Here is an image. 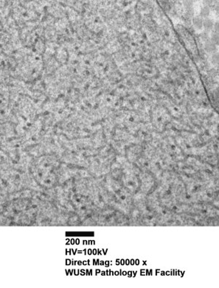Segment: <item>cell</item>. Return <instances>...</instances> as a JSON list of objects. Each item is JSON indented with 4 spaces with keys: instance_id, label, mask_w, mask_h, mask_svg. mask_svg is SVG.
I'll use <instances>...</instances> for the list:
<instances>
[{
    "instance_id": "obj_1",
    "label": "cell",
    "mask_w": 219,
    "mask_h": 288,
    "mask_svg": "<svg viewBox=\"0 0 219 288\" xmlns=\"http://www.w3.org/2000/svg\"><path fill=\"white\" fill-rule=\"evenodd\" d=\"M204 50L206 51L207 53L212 54L217 52V45L212 43L211 41H207L206 43L204 44Z\"/></svg>"
},
{
    "instance_id": "obj_2",
    "label": "cell",
    "mask_w": 219,
    "mask_h": 288,
    "mask_svg": "<svg viewBox=\"0 0 219 288\" xmlns=\"http://www.w3.org/2000/svg\"><path fill=\"white\" fill-rule=\"evenodd\" d=\"M193 25L195 29L201 30L203 28V19L200 16H195L193 18Z\"/></svg>"
},
{
    "instance_id": "obj_3",
    "label": "cell",
    "mask_w": 219,
    "mask_h": 288,
    "mask_svg": "<svg viewBox=\"0 0 219 288\" xmlns=\"http://www.w3.org/2000/svg\"><path fill=\"white\" fill-rule=\"evenodd\" d=\"M213 25H214V22L212 19H209V18H205V19H203V28H204L205 30L207 31L212 30Z\"/></svg>"
},
{
    "instance_id": "obj_4",
    "label": "cell",
    "mask_w": 219,
    "mask_h": 288,
    "mask_svg": "<svg viewBox=\"0 0 219 288\" xmlns=\"http://www.w3.org/2000/svg\"><path fill=\"white\" fill-rule=\"evenodd\" d=\"M210 13V9L209 6H204L202 8L200 12V17L202 19H205V18H208Z\"/></svg>"
},
{
    "instance_id": "obj_5",
    "label": "cell",
    "mask_w": 219,
    "mask_h": 288,
    "mask_svg": "<svg viewBox=\"0 0 219 288\" xmlns=\"http://www.w3.org/2000/svg\"><path fill=\"white\" fill-rule=\"evenodd\" d=\"M193 2H194V1H193V0H183L184 7H185L186 10H188V9L193 8Z\"/></svg>"
},
{
    "instance_id": "obj_6",
    "label": "cell",
    "mask_w": 219,
    "mask_h": 288,
    "mask_svg": "<svg viewBox=\"0 0 219 288\" xmlns=\"http://www.w3.org/2000/svg\"><path fill=\"white\" fill-rule=\"evenodd\" d=\"M210 41H212V43L215 44V45H218V41H219L218 33H215V32L212 33V35H211L210 40Z\"/></svg>"
},
{
    "instance_id": "obj_7",
    "label": "cell",
    "mask_w": 219,
    "mask_h": 288,
    "mask_svg": "<svg viewBox=\"0 0 219 288\" xmlns=\"http://www.w3.org/2000/svg\"><path fill=\"white\" fill-rule=\"evenodd\" d=\"M211 63L214 66H217L218 64V54L217 52L212 54V56H211Z\"/></svg>"
},
{
    "instance_id": "obj_8",
    "label": "cell",
    "mask_w": 219,
    "mask_h": 288,
    "mask_svg": "<svg viewBox=\"0 0 219 288\" xmlns=\"http://www.w3.org/2000/svg\"><path fill=\"white\" fill-rule=\"evenodd\" d=\"M186 16L188 18H193L194 17V11H193V8L188 9L186 10Z\"/></svg>"
},
{
    "instance_id": "obj_9",
    "label": "cell",
    "mask_w": 219,
    "mask_h": 288,
    "mask_svg": "<svg viewBox=\"0 0 219 288\" xmlns=\"http://www.w3.org/2000/svg\"><path fill=\"white\" fill-rule=\"evenodd\" d=\"M213 0H203V3L205 6H210L212 4Z\"/></svg>"
},
{
    "instance_id": "obj_10",
    "label": "cell",
    "mask_w": 219,
    "mask_h": 288,
    "mask_svg": "<svg viewBox=\"0 0 219 288\" xmlns=\"http://www.w3.org/2000/svg\"><path fill=\"white\" fill-rule=\"evenodd\" d=\"M212 30H213L214 32H215V33H218V22H216L215 23H214L213 28H212Z\"/></svg>"
},
{
    "instance_id": "obj_11",
    "label": "cell",
    "mask_w": 219,
    "mask_h": 288,
    "mask_svg": "<svg viewBox=\"0 0 219 288\" xmlns=\"http://www.w3.org/2000/svg\"><path fill=\"white\" fill-rule=\"evenodd\" d=\"M193 1H197L198 0H193Z\"/></svg>"
}]
</instances>
